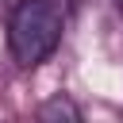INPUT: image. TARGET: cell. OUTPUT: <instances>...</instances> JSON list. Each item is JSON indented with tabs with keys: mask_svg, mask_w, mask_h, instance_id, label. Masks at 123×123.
Segmentation results:
<instances>
[{
	"mask_svg": "<svg viewBox=\"0 0 123 123\" xmlns=\"http://www.w3.org/2000/svg\"><path fill=\"white\" fill-rule=\"evenodd\" d=\"M65 35L62 0H19L8 15V50L23 69L42 65Z\"/></svg>",
	"mask_w": 123,
	"mask_h": 123,
	"instance_id": "6da1fadb",
	"label": "cell"
},
{
	"mask_svg": "<svg viewBox=\"0 0 123 123\" xmlns=\"http://www.w3.org/2000/svg\"><path fill=\"white\" fill-rule=\"evenodd\" d=\"M38 119H69V123H81V108L69 100V96H54V100H46L42 108H38Z\"/></svg>",
	"mask_w": 123,
	"mask_h": 123,
	"instance_id": "7a4b0ae2",
	"label": "cell"
},
{
	"mask_svg": "<svg viewBox=\"0 0 123 123\" xmlns=\"http://www.w3.org/2000/svg\"><path fill=\"white\" fill-rule=\"evenodd\" d=\"M115 8H119V12H123V0H115Z\"/></svg>",
	"mask_w": 123,
	"mask_h": 123,
	"instance_id": "3957f363",
	"label": "cell"
}]
</instances>
